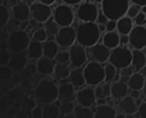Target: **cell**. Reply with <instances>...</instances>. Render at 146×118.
<instances>
[{
    "instance_id": "obj_1",
    "label": "cell",
    "mask_w": 146,
    "mask_h": 118,
    "mask_svg": "<svg viewBox=\"0 0 146 118\" xmlns=\"http://www.w3.org/2000/svg\"><path fill=\"white\" fill-rule=\"evenodd\" d=\"M77 43L83 48H92L100 39V28L95 22H81L76 28Z\"/></svg>"
},
{
    "instance_id": "obj_4",
    "label": "cell",
    "mask_w": 146,
    "mask_h": 118,
    "mask_svg": "<svg viewBox=\"0 0 146 118\" xmlns=\"http://www.w3.org/2000/svg\"><path fill=\"white\" fill-rule=\"evenodd\" d=\"M83 76H85L86 85L91 86H98L105 80V72H104V65L101 63H98L95 60L88 62L83 68Z\"/></svg>"
},
{
    "instance_id": "obj_42",
    "label": "cell",
    "mask_w": 146,
    "mask_h": 118,
    "mask_svg": "<svg viewBox=\"0 0 146 118\" xmlns=\"http://www.w3.org/2000/svg\"><path fill=\"white\" fill-rule=\"evenodd\" d=\"M133 19H135V25L136 26H145L146 25V14L144 12H140Z\"/></svg>"
},
{
    "instance_id": "obj_41",
    "label": "cell",
    "mask_w": 146,
    "mask_h": 118,
    "mask_svg": "<svg viewBox=\"0 0 146 118\" xmlns=\"http://www.w3.org/2000/svg\"><path fill=\"white\" fill-rule=\"evenodd\" d=\"M10 54L8 50H0V65H9Z\"/></svg>"
},
{
    "instance_id": "obj_25",
    "label": "cell",
    "mask_w": 146,
    "mask_h": 118,
    "mask_svg": "<svg viewBox=\"0 0 146 118\" xmlns=\"http://www.w3.org/2000/svg\"><path fill=\"white\" fill-rule=\"evenodd\" d=\"M127 85H128L129 90H140L141 91L145 86V76H142L140 72H133L131 75V77H129Z\"/></svg>"
},
{
    "instance_id": "obj_33",
    "label": "cell",
    "mask_w": 146,
    "mask_h": 118,
    "mask_svg": "<svg viewBox=\"0 0 146 118\" xmlns=\"http://www.w3.org/2000/svg\"><path fill=\"white\" fill-rule=\"evenodd\" d=\"M76 118H94V111L91 108L87 107H82V105H77L74 107V111H73Z\"/></svg>"
},
{
    "instance_id": "obj_21",
    "label": "cell",
    "mask_w": 146,
    "mask_h": 118,
    "mask_svg": "<svg viewBox=\"0 0 146 118\" xmlns=\"http://www.w3.org/2000/svg\"><path fill=\"white\" fill-rule=\"evenodd\" d=\"M68 81L74 86V87L82 89L83 86L86 85L85 76H83V69H81V68H73L71 71V73H69Z\"/></svg>"
},
{
    "instance_id": "obj_55",
    "label": "cell",
    "mask_w": 146,
    "mask_h": 118,
    "mask_svg": "<svg viewBox=\"0 0 146 118\" xmlns=\"http://www.w3.org/2000/svg\"><path fill=\"white\" fill-rule=\"evenodd\" d=\"M114 118H126V114L122 113V112H121V113H117V114H115V117H114Z\"/></svg>"
},
{
    "instance_id": "obj_31",
    "label": "cell",
    "mask_w": 146,
    "mask_h": 118,
    "mask_svg": "<svg viewBox=\"0 0 146 118\" xmlns=\"http://www.w3.org/2000/svg\"><path fill=\"white\" fill-rule=\"evenodd\" d=\"M60 111L59 107L55 104H45L42 108V118H59Z\"/></svg>"
},
{
    "instance_id": "obj_5",
    "label": "cell",
    "mask_w": 146,
    "mask_h": 118,
    "mask_svg": "<svg viewBox=\"0 0 146 118\" xmlns=\"http://www.w3.org/2000/svg\"><path fill=\"white\" fill-rule=\"evenodd\" d=\"M9 50L13 53H21V51H26L31 43L30 35L23 30H15L9 33L7 39Z\"/></svg>"
},
{
    "instance_id": "obj_3",
    "label": "cell",
    "mask_w": 146,
    "mask_h": 118,
    "mask_svg": "<svg viewBox=\"0 0 146 118\" xmlns=\"http://www.w3.org/2000/svg\"><path fill=\"white\" fill-rule=\"evenodd\" d=\"M129 0H103L101 9L109 21H118L127 14Z\"/></svg>"
},
{
    "instance_id": "obj_59",
    "label": "cell",
    "mask_w": 146,
    "mask_h": 118,
    "mask_svg": "<svg viewBox=\"0 0 146 118\" xmlns=\"http://www.w3.org/2000/svg\"><path fill=\"white\" fill-rule=\"evenodd\" d=\"M126 118H135V114H126Z\"/></svg>"
},
{
    "instance_id": "obj_40",
    "label": "cell",
    "mask_w": 146,
    "mask_h": 118,
    "mask_svg": "<svg viewBox=\"0 0 146 118\" xmlns=\"http://www.w3.org/2000/svg\"><path fill=\"white\" fill-rule=\"evenodd\" d=\"M56 63H63V64H69L71 58H69V51H59L58 55L55 57Z\"/></svg>"
},
{
    "instance_id": "obj_11",
    "label": "cell",
    "mask_w": 146,
    "mask_h": 118,
    "mask_svg": "<svg viewBox=\"0 0 146 118\" xmlns=\"http://www.w3.org/2000/svg\"><path fill=\"white\" fill-rule=\"evenodd\" d=\"M99 10L94 3H82L77 9V17L81 22H96Z\"/></svg>"
},
{
    "instance_id": "obj_35",
    "label": "cell",
    "mask_w": 146,
    "mask_h": 118,
    "mask_svg": "<svg viewBox=\"0 0 146 118\" xmlns=\"http://www.w3.org/2000/svg\"><path fill=\"white\" fill-rule=\"evenodd\" d=\"M45 23H46L45 31H46V33H48V36H49V35L56 36V33L59 32V26L56 25L55 21H54V19H49L48 22H45Z\"/></svg>"
},
{
    "instance_id": "obj_30",
    "label": "cell",
    "mask_w": 146,
    "mask_h": 118,
    "mask_svg": "<svg viewBox=\"0 0 146 118\" xmlns=\"http://www.w3.org/2000/svg\"><path fill=\"white\" fill-rule=\"evenodd\" d=\"M104 72H105V80H104V82L113 83V82H115V81H119L118 69H117L113 64L108 63L106 65H104Z\"/></svg>"
},
{
    "instance_id": "obj_51",
    "label": "cell",
    "mask_w": 146,
    "mask_h": 118,
    "mask_svg": "<svg viewBox=\"0 0 146 118\" xmlns=\"http://www.w3.org/2000/svg\"><path fill=\"white\" fill-rule=\"evenodd\" d=\"M8 49H9V46H8V41L0 39V50H8Z\"/></svg>"
},
{
    "instance_id": "obj_39",
    "label": "cell",
    "mask_w": 146,
    "mask_h": 118,
    "mask_svg": "<svg viewBox=\"0 0 146 118\" xmlns=\"http://www.w3.org/2000/svg\"><path fill=\"white\" fill-rule=\"evenodd\" d=\"M35 107H36V100H35V99L26 98L25 100L22 101V111H25V112L31 113V111H32Z\"/></svg>"
},
{
    "instance_id": "obj_19",
    "label": "cell",
    "mask_w": 146,
    "mask_h": 118,
    "mask_svg": "<svg viewBox=\"0 0 146 118\" xmlns=\"http://www.w3.org/2000/svg\"><path fill=\"white\" fill-rule=\"evenodd\" d=\"M58 93H59V98L62 101L63 100H73L76 99V87L72 85L71 82H66L62 83L60 86H58Z\"/></svg>"
},
{
    "instance_id": "obj_38",
    "label": "cell",
    "mask_w": 146,
    "mask_h": 118,
    "mask_svg": "<svg viewBox=\"0 0 146 118\" xmlns=\"http://www.w3.org/2000/svg\"><path fill=\"white\" fill-rule=\"evenodd\" d=\"M33 40L35 41H38V43H45L48 41V33H46L45 28H38L33 32Z\"/></svg>"
},
{
    "instance_id": "obj_23",
    "label": "cell",
    "mask_w": 146,
    "mask_h": 118,
    "mask_svg": "<svg viewBox=\"0 0 146 118\" xmlns=\"http://www.w3.org/2000/svg\"><path fill=\"white\" fill-rule=\"evenodd\" d=\"M27 55L28 59L32 60H38L40 58H42V43H38V41L35 40L31 41L27 48Z\"/></svg>"
},
{
    "instance_id": "obj_32",
    "label": "cell",
    "mask_w": 146,
    "mask_h": 118,
    "mask_svg": "<svg viewBox=\"0 0 146 118\" xmlns=\"http://www.w3.org/2000/svg\"><path fill=\"white\" fill-rule=\"evenodd\" d=\"M95 95L96 99H104V100L109 98L110 96V83L101 82L100 85H98L95 89Z\"/></svg>"
},
{
    "instance_id": "obj_50",
    "label": "cell",
    "mask_w": 146,
    "mask_h": 118,
    "mask_svg": "<svg viewBox=\"0 0 146 118\" xmlns=\"http://www.w3.org/2000/svg\"><path fill=\"white\" fill-rule=\"evenodd\" d=\"M119 43L122 44L123 46H126L127 44H129V39H128V35H122V37L119 39Z\"/></svg>"
},
{
    "instance_id": "obj_49",
    "label": "cell",
    "mask_w": 146,
    "mask_h": 118,
    "mask_svg": "<svg viewBox=\"0 0 146 118\" xmlns=\"http://www.w3.org/2000/svg\"><path fill=\"white\" fill-rule=\"evenodd\" d=\"M141 94H142V93H141L140 90H129V94H128V95L131 96L132 99H135V100H139V99L141 98Z\"/></svg>"
},
{
    "instance_id": "obj_15",
    "label": "cell",
    "mask_w": 146,
    "mask_h": 118,
    "mask_svg": "<svg viewBox=\"0 0 146 118\" xmlns=\"http://www.w3.org/2000/svg\"><path fill=\"white\" fill-rule=\"evenodd\" d=\"M110 49H108L104 44H96L91 48V57L95 62L101 63L104 64L105 62L109 60V57H110Z\"/></svg>"
},
{
    "instance_id": "obj_47",
    "label": "cell",
    "mask_w": 146,
    "mask_h": 118,
    "mask_svg": "<svg viewBox=\"0 0 146 118\" xmlns=\"http://www.w3.org/2000/svg\"><path fill=\"white\" fill-rule=\"evenodd\" d=\"M133 68L132 67H127V68H123V69H121V76H123V77H131V75L133 73Z\"/></svg>"
},
{
    "instance_id": "obj_29",
    "label": "cell",
    "mask_w": 146,
    "mask_h": 118,
    "mask_svg": "<svg viewBox=\"0 0 146 118\" xmlns=\"http://www.w3.org/2000/svg\"><path fill=\"white\" fill-rule=\"evenodd\" d=\"M72 68L68 64H63V63H55V67H54V73L55 78L58 80H66L69 77V73H71Z\"/></svg>"
},
{
    "instance_id": "obj_45",
    "label": "cell",
    "mask_w": 146,
    "mask_h": 118,
    "mask_svg": "<svg viewBox=\"0 0 146 118\" xmlns=\"http://www.w3.org/2000/svg\"><path fill=\"white\" fill-rule=\"evenodd\" d=\"M137 113H139L140 118H146V101H142V103L139 105Z\"/></svg>"
},
{
    "instance_id": "obj_7",
    "label": "cell",
    "mask_w": 146,
    "mask_h": 118,
    "mask_svg": "<svg viewBox=\"0 0 146 118\" xmlns=\"http://www.w3.org/2000/svg\"><path fill=\"white\" fill-rule=\"evenodd\" d=\"M54 21L56 22V25L59 27H69L72 26L73 19H74V14H73L72 8H69V5H58L54 10Z\"/></svg>"
},
{
    "instance_id": "obj_52",
    "label": "cell",
    "mask_w": 146,
    "mask_h": 118,
    "mask_svg": "<svg viewBox=\"0 0 146 118\" xmlns=\"http://www.w3.org/2000/svg\"><path fill=\"white\" fill-rule=\"evenodd\" d=\"M83 0H63V3H66L67 5H76V4H80L82 3Z\"/></svg>"
},
{
    "instance_id": "obj_17",
    "label": "cell",
    "mask_w": 146,
    "mask_h": 118,
    "mask_svg": "<svg viewBox=\"0 0 146 118\" xmlns=\"http://www.w3.org/2000/svg\"><path fill=\"white\" fill-rule=\"evenodd\" d=\"M27 60H28V55L25 51L14 53L13 55H10L9 67L13 71H23L26 68V65H27Z\"/></svg>"
},
{
    "instance_id": "obj_13",
    "label": "cell",
    "mask_w": 146,
    "mask_h": 118,
    "mask_svg": "<svg viewBox=\"0 0 146 118\" xmlns=\"http://www.w3.org/2000/svg\"><path fill=\"white\" fill-rule=\"evenodd\" d=\"M76 100H77L78 105L91 108L92 105L96 104L98 99H96V95H95V90H94L91 86H88V87H82L81 90L77 91V94H76Z\"/></svg>"
},
{
    "instance_id": "obj_60",
    "label": "cell",
    "mask_w": 146,
    "mask_h": 118,
    "mask_svg": "<svg viewBox=\"0 0 146 118\" xmlns=\"http://www.w3.org/2000/svg\"><path fill=\"white\" fill-rule=\"evenodd\" d=\"M103 0H91V3H101Z\"/></svg>"
},
{
    "instance_id": "obj_36",
    "label": "cell",
    "mask_w": 146,
    "mask_h": 118,
    "mask_svg": "<svg viewBox=\"0 0 146 118\" xmlns=\"http://www.w3.org/2000/svg\"><path fill=\"white\" fill-rule=\"evenodd\" d=\"M9 22V10L5 5H0V28L5 27Z\"/></svg>"
},
{
    "instance_id": "obj_14",
    "label": "cell",
    "mask_w": 146,
    "mask_h": 118,
    "mask_svg": "<svg viewBox=\"0 0 146 118\" xmlns=\"http://www.w3.org/2000/svg\"><path fill=\"white\" fill-rule=\"evenodd\" d=\"M12 13H13V17H14L18 22H21V23L27 22L31 17V8L28 7L26 3L18 1L17 4L13 5Z\"/></svg>"
},
{
    "instance_id": "obj_8",
    "label": "cell",
    "mask_w": 146,
    "mask_h": 118,
    "mask_svg": "<svg viewBox=\"0 0 146 118\" xmlns=\"http://www.w3.org/2000/svg\"><path fill=\"white\" fill-rule=\"evenodd\" d=\"M129 45L135 50H142L146 48V28L145 26H135L128 35Z\"/></svg>"
},
{
    "instance_id": "obj_58",
    "label": "cell",
    "mask_w": 146,
    "mask_h": 118,
    "mask_svg": "<svg viewBox=\"0 0 146 118\" xmlns=\"http://www.w3.org/2000/svg\"><path fill=\"white\" fill-rule=\"evenodd\" d=\"M141 93H142V94H144V95L146 96V85L144 86V89H142V90H141Z\"/></svg>"
},
{
    "instance_id": "obj_61",
    "label": "cell",
    "mask_w": 146,
    "mask_h": 118,
    "mask_svg": "<svg viewBox=\"0 0 146 118\" xmlns=\"http://www.w3.org/2000/svg\"><path fill=\"white\" fill-rule=\"evenodd\" d=\"M145 85H146V77H145Z\"/></svg>"
},
{
    "instance_id": "obj_44",
    "label": "cell",
    "mask_w": 146,
    "mask_h": 118,
    "mask_svg": "<svg viewBox=\"0 0 146 118\" xmlns=\"http://www.w3.org/2000/svg\"><path fill=\"white\" fill-rule=\"evenodd\" d=\"M31 118H42V108L36 105L35 108L31 111Z\"/></svg>"
},
{
    "instance_id": "obj_24",
    "label": "cell",
    "mask_w": 146,
    "mask_h": 118,
    "mask_svg": "<svg viewBox=\"0 0 146 118\" xmlns=\"http://www.w3.org/2000/svg\"><path fill=\"white\" fill-rule=\"evenodd\" d=\"M117 114L115 109L108 104H101L98 105L94 112V118H114Z\"/></svg>"
},
{
    "instance_id": "obj_22",
    "label": "cell",
    "mask_w": 146,
    "mask_h": 118,
    "mask_svg": "<svg viewBox=\"0 0 146 118\" xmlns=\"http://www.w3.org/2000/svg\"><path fill=\"white\" fill-rule=\"evenodd\" d=\"M132 68L135 72H140L146 65V54L142 50H133L132 51Z\"/></svg>"
},
{
    "instance_id": "obj_48",
    "label": "cell",
    "mask_w": 146,
    "mask_h": 118,
    "mask_svg": "<svg viewBox=\"0 0 146 118\" xmlns=\"http://www.w3.org/2000/svg\"><path fill=\"white\" fill-rule=\"evenodd\" d=\"M108 18L104 15V13H99V15H98V18H96V23H99V25H104L105 26L106 25V22H108Z\"/></svg>"
},
{
    "instance_id": "obj_57",
    "label": "cell",
    "mask_w": 146,
    "mask_h": 118,
    "mask_svg": "<svg viewBox=\"0 0 146 118\" xmlns=\"http://www.w3.org/2000/svg\"><path fill=\"white\" fill-rule=\"evenodd\" d=\"M140 73H141V75H142V76H145V77H146V65H145V67H144V68H142V69H141V71H140Z\"/></svg>"
},
{
    "instance_id": "obj_54",
    "label": "cell",
    "mask_w": 146,
    "mask_h": 118,
    "mask_svg": "<svg viewBox=\"0 0 146 118\" xmlns=\"http://www.w3.org/2000/svg\"><path fill=\"white\" fill-rule=\"evenodd\" d=\"M38 1L42 3V4H46V5H51V4H54L56 0H38Z\"/></svg>"
},
{
    "instance_id": "obj_26",
    "label": "cell",
    "mask_w": 146,
    "mask_h": 118,
    "mask_svg": "<svg viewBox=\"0 0 146 118\" xmlns=\"http://www.w3.org/2000/svg\"><path fill=\"white\" fill-rule=\"evenodd\" d=\"M59 53V45L55 41H45L42 45V57L49 59H55V57Z\"/></svg>"
},
{
    "instance_id": "obj_10",
    "label": "cell",
    "mask_w": 146,
    "mask_h": 118,
    "mask_svg": "<svg viewBox=\"0 0 146 118\" xmlns=\"http://www.w3.org/2000/svg\"><path fill=\"white\" fill-rule=\"evenodd\" d=\"M69 58L73 68H82L87 64V53L86 49L80 44H74L69 49Z\"/></svg>"
},
{
    "instance_id": "obj_12",
    "label": "cell",
    "mask_w": 146,
    "mask_h": 118,
    "mask_svg": "<svg viewBox=\"0 0 146 118\" xmlns=\"http://www.w3.org/2000/svg\"><path fill=\"white\" fill-rule=\"evenodd\" d=\"M31 15L38 23H45L51 17V8L50 5L42 4V3H35L31 5Z\"/></svg>"
},
{
    "instance_id": "obj_27",
    "label": "cell",
    "mask_w": 146,
    "mask_h": 118,
    "mask_svg": "<svg viewBox=\"0 0 146 118\" xmlns=\"http://www.w3.org/2000/svg\"><path fill=\"white\" fill-rule=\"evenodd\" d=\"M133 28V22L129 17H122L117 21V31L121 35H129V32Z\"/></svg>"
},
{
    "instance_id": "obj_43",
    "label": "cell",
    "mask_w": 146,
    "mask_h": 118,
    "mask_svg": "<svg viewBox=\"0 0 146 118\" xmlns=\"http://www.w3.org/2000/svg\"><path fill=\"white\" fill-rule=\"evenodd\" d=\"M140 9H141V7H139V5H135V4H133L132 7L128 8V10H127V15H128V17L132 19V18H135V17H136V15L140 13Z\"/></svg>"
},
{
    "instance_id": "obj_18",
    "label": "cell",
    "mask_w": 146,
    "mask_h": 118,
    "mask_svg": "<svg viewBox=\"0 0 146 118\" xmlns=\"http://www.w3.org/2000/svg\"><path fill=\"white\" fill-rule=\"evenodd\" d=\"M54 67H55V63L53 59L49 58H40L37 60V64H36V69L40 73L41 76H50L54 73Z\"/></svg>"
},
{
    "instance_id": "obj_34",
    "label": "cell",
    "mask_w": 146,
    "mask_h": 118,
    "mask_svg": "<svg viewBox=\"0 0 146 118\" xmlns=\"http://www.w3.org/2000/svg\"><path fill=\"white\" fill-rule=\"evenodd\" d=\"M74 104L73 100H63L59 105V111H60V116H67V114H71L74 111Z\"/></svg>"
},
{
    "instance_id": "obj_16",
    "label": "cell",
    "mask_w": 146,
    "mask_h": 118,
    "mask_svg": "<svg viewBox=\"0 0 146 118\" xmlns=\"http://www.w3.org/2000/svg\"><path fill=\"white\" fill-rule=\"evenodd\" d=\"M129 87L127 83L122 82V81H115V82L110 83V96L114 99H123L128 96Z\"/></svg>"
},
{
    "instance_id": "obj_53",
    "label": "cell",
    "mask_w": 146,
    "mask_h": 118,
    "mask_svg": "<svg viewBox=\"0 0 146 118\" xmlns=\"http://www.w3.org/2000/svg\"><path fill=\"white\" fill-rule=\"evenodd\" d=\"M131 1L139 7H146V0H131Z\"/></svg>"
},
{
    "instance_id": "obj_6",
    "label": "cell",
    "mask_w": 146,
    "mask_h": 118,
    "mask_svg": "<svg viewBox=\"0 0 146 118\" xmlns=\"http://www.w3.org/2000/svg\"><path fill=\"white\" fill-rule=\"evenodd\" d=\"M110 64H113L117 69L131 67L132 63V51L126 46H117L115 49L110 51V57L108 60Z\"/></svg>"
},
{
    "instance_id": "obj_56",
    "label": "cell",
    "mask_w": 146,
    "mask_h": 118,
    "mask_svg": "<svg viewBox=\"0 0 146 118\" xmlns=\"http://www.w3.org/2000/svg\"><path fill=\"white\" fill-rule=\"evenodd\" d=\"M62 118H76V117L73 113H71V114H67V116H62Z\"/></svg>"
},
{
    "instance_id": "obj_46",
    "label": "cell",
    "mask_w": 146,
    "mask_h": 118,
    "mask_svg": "<svg viewBox=\"0 0 146 118\" xmlns=\"http://www.w3.org/2000/svg\"><path fill=\"white\" fill-rule=\"evenodd\" d=\"M117 28V21H108L105 25V30L106 32H113Z\"/></svg>"
},
{
    "instance_id": "obj_9",
    "label": "cell",
    "mask_w": 146,
    "mask_h": 118,
    "mask_svg": "<svg viewBox=\"0 0 146 118\" xmlns=\"http://www.w3.org/2000/svg\"><path fill=\"white\" fill-rule=\"evenodd\" d=\"M77 41L76 36V30L69 26V27H62L59 28V32L55 36V43L62 48H71Z\"/></svg>"
},
{
    "instance_id": "obj_2",
    "label": "cell",
    "mask_w": 146,
    "mask_h": 118,
    "mask_svg": "<svg viewBox=\"0 0 146 118\" xmlns=\"http://www.w3.org/2000/svg\"><path fill=\"white\" fill-rule=\"evenodd\" d=\"M58 85L51 80H41L35 87V99L41 104H53L58 100Z\"/></svg>"
},
{
    "instance_id": "obj_37",
    "label": "cell",
    "mask_w": 146,
    "mask_h": 118,
    "mask_svg": "<svg viewBox=\"0 0 146 118\" xmlns=\"http://www.w3.org/2000/svg\"><path fill=\"white\" fill-rule=\"evenodd\" d=\"M13 76V69L9 65H0V80L8 81L10 80Z\"/></svg>"
},
{
    "instance_id": "obj_28",
    "label": "cell",
    "mask_w": 146,
    "mask_h": 118,
    "mask_svg": "<svg viewBox=\"0 0 146 118\" xmlns=\"http://www.w3.org/2000/svg\"><path fill=\"white\" fill-rule=\"evenodd\" d=\"M119 35L115 32V31H113V32H106L105 35H104V39H103V44L106 46L108 49H110V50H113V49H115L117 46H119Z\"/></svg>"
},
{
    "instance_id": "obj_20",
    "label": "cell",
    "mask_w": 146,
    "mask_h": 118,
    "mask_svg": "<svg viewBox=\"0 0 146 118\" xmlns=\"http://www.w3.org/2000/svg\"><path fill=\"white\" fill-rule=\"evenodd\" d=\"M118 107L122 113H124V114H135L137 112V109H139V105L136 104V100L132 99L129 95L121 99Z\"/></svg>"
}]
</instances>
